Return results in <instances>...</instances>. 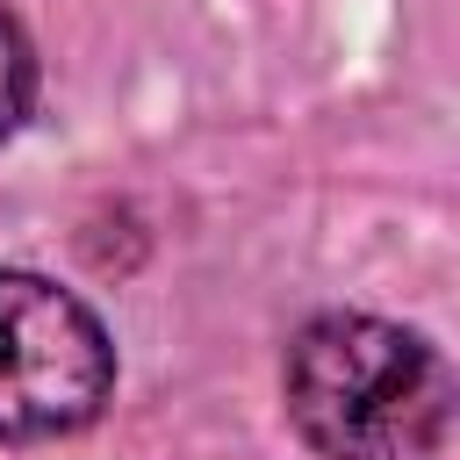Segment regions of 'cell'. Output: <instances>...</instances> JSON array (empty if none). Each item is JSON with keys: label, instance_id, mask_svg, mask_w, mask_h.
Here are the masks:
<instances>
[{"label": "cell", "instance_id": "cell-3", "mask_svg": "<svg viewBox=\"0 0 460 460\" xmlns=\"http://www.w3.org/2000/svg\"><path fill=\"white\" fill-rule=\"evenodd\" d=\"M29 93H36V58H29V36H22V22L7 14V0H0V144L14 137V122L29 115Z\"/></svg>", "mask_w": 460, "mask_h": 460}, {"label": "cell", "instance_id": "cell-2", "mask_svg": "<svg viewBox=\"0 0 460 460\" xmlns=\"http://www.w3.org/2000/svg\"><path fill=\"white\" fill-rule=\"evenodd\" d=\"M108 388L115 345L101 316L36 273H0V438H65L101 417Z\"/></svg>", "mask_w": 460, "mask_h": 460}, {"label": "cell", "instance_id": "cell-1", "mask_svg": "<svg viewBox=\"0 0 460 460\" xmlns=\"http://www.w3.org/2000/svg\"><path fill=\"white\" fill-rule=\"evenodd\" d=\"M288 417L323 460H438L453 374L402 323L316 316L288 345Z\"/></svg>", "mask_w": 460, "mask_h": 460}]
</instances>
